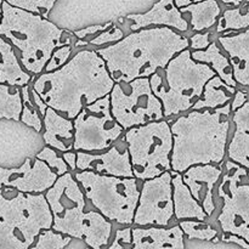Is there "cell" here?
<instances>
[{"mask_svg": "<svg viewBox=\"0 0 249 249\" xmlns=\"http://www.w3.org/2000/svg\"><path fill=\"white\" fill-rule=\"evenodd\" d=\"M114 83L102 56L84 48L58 70L34 77L32 87L49 107L74 119L87 105L108 95Z\"/></svg>", "mask_w": 249, "mask_h": 249, "instance_id": "cell-1", "label": "cell"}, {"mask_svg": "<svg viewBox=\"0 0 249 249\" xmlns=\"http://www.w3.org/2000/svg\"><path fill=\"white\" fill-rule=\"evenodd\" d=\"M173 133L172 170L196 164H223L232 130L231 102L218 108L191 109L169 119Z\"/></svg>", "mask_w": 249, "mask_h": 249, "instance_id": "cell-2", "label": "cell"}, {"mask_svg": "<svg viewBox=\"0 0 249 249\" xmlns=\"http://www.w3.org/2000/svg\"><path fill=\"white\" fill-rule=\"evenodd\" d=\"M190 48V39L170 27H146L131 31L111 45L96 49L116 83L150 78L167 67L180 51Z\"/></svg>", "mask_w": 249, "mask_h": 249, "instance_id": "cell-3", "label": "cell"}, {"mask_svg": "<svg viewBox=\"0 0 249 249\" xmlns=\"http://www.w3.org/2000/svg\"><path fill=\"white\" fill-rule=\"evenodd\" d=\"M0 36L10 41L18 53L22 66L34 77L41 74L58 46H74L73 32L60 28L48 17L2 1Z\"/></svg>", "mask_w": 249, "mask_h": 249, "instance_id": "cell-4", "label": "cell"}, {"mask_svg": "<svg viewBox=\"0 0 249 249\" xmlns=\"http://www.w3.org/2000/svg\"><path fill=\"white\" fill-rule=\"evenodd\" d=\"M45 197L53 213V229L83 241L90 248L108 247L113 223L92 206L90 208V202L74 173L68 172L58 177L45 192Z\"/></svg>", "mask_w": 249, "mask_h": 249, "instance_id": "cell-5", "label": "cell"}, {"mask_svg": "<svg viewBox=\"0 0 249 249\" xmlns=\"http://www.w3.org/2000/svg\"><path fill=\"white\" fill-rule=\"evenodd\" d=\"M216 73L204 62L194 60L191 49L180 51L167 67L150 77L151 88L162 101L164 118L191 111L203 94L204 85Z\"/></svg>", "mask_w": 249, "mask_h": 249, "instance_id": "cell-6", "label": "cell"}, {"mask_svg": "<svg viewBox=\"0 0 249 249\" xmlns=\"http://www.w3.org/2000/svg\"><path fill=\"white\" fill-rule=\"evenodd\" d=\"M0 189V248L28 249L39 233L53 228V213L45 194L14 196Z\"/></svg>", "mask_w": 249, "mask_h": 249, "instance_id": "cell-7", "label": "cell"}, {"mask_svg": "<svg viewBox=\"0 0 249 249\" xmlns=\"http://www.w3.org/2000/svg\"><path fill=\"white\" fill-rule=\"evenodd\" d=\"M74 177L90 204L105 218L118 225L133 226L140 197V180L91 170H77Z\"/></svg>", "mask_w": 249, "mask_h": 249, "instance_id": "cell-8", "label": "cell"}, {"mask_svg": "<svg viewBox=\"0 0 249 249\" xmlns=\"http://www.w3.org/2000/svg\"><path fill=\"white\" fill-rule=\"evenodd\" d=\"M134 175L140 181L172 170L173 133L169 119L148 122L124 131Z\"/></svg>", "mask_w": 249, "mask_h": 249, "instance_id": "cell-9", "label": "cell"}, {"mask_svg": "<svg viewBox=\"0 0 249 249\" xmlns=\"http://www.w3.org/2000/svg\"><path fill=\"white\" fill-rule=\"evenodd\" d=\"M215 198L219 211L215 223L221 232L237 235L249 242L248 169L226 158Z\"/></svg>", "mask_w": 249, "mask_h": 249, "instance_id": "cell-10", "label": "cell"}, {"mask_svg": "<svg viewBox=\"0 0 249 249\" xmlns=\"http://www.w3.org/2000/svg\"><path fill=\"white\" fill-rule=\"evenodd\" d=\"M109 100L112 114L125 130L164 119L162 101L153 92L147 77L114 83Z\"/></svg>", "mask_w": 249, "mask_h": 249, "instance_id": "cell-11", "label": "cell"}, {"mask_svg": "<svg viewBox=\"0 0 249 249\" xmlns=\"http://www.w3.org/2000/svg\"><path fill=\"white\" fill-rule=\"evenodd\" d=\"M74 150L101 152L123 138L125 129L111 111L109 94L87 105L73 119Z\"/></svg>", "mask_w": 249, "mask_h": 249, "instance_id": "cell-12", "label": "cell"}, {"mask_svg": "<svg viewBox=\"0 0 249 249\" xmlns=\"http://www.w3.org/2000/svg\"><path fill=\"white\" fill-rule=\"evenodd\" d=\"M174 216L172 170L141 181L134 226H169Z\"/></svg>", "mask_w": 249, "mask_h": 249, "instance_id": "cell-13", "label": "cell"}, {"mask_svg": "<svg viewBox=\"0 0 249 249\" xmlns=\"http://www.w3.org/2000/svg\"><path fill=\"white\" fill-rule=\"evenodd\" d=\"M58 175L44 160L27 157L19 167H0V189H14L24 194H45Z\"/></svg>", "mask_w": 249, "mask_h": 249, "instance_id": "cell-14", "label": "cell"}, {"mask_svg": "<svg viewBox=\"0 0 249 249\" xmlns=\"http://www.w3.org/2000/svg\"><path fill=\"white\" fill-rule=\"evenodd\" d=\"M77 152V170H91L99 174L121 178L135 177L125 141L124 143L117 141L111 147L101 152Z\"/></svg>", "mask_w": 249, "mask_h": 249, "instance_id": "cell-15", "label": "cell"}, {"mask_svg": "<svg viewBox=\"0 0 249 249\" xmlns=\"http://www.w3.org/2000/svg\"><path fill=\"white\" fill-rule=\"evenodd\" d=\"M224 173L223 164H196L185 170L182 174L185 184L191 190L195 198L201 203L209 218H213L216 208L215 190Z\"/></svg>", "mask_w": 249, "mask_h": 249, "instance_id": "cell-16", "label": "cell"}, {"mask_svg": "<svg viewBox=\"0 0 249 249\" xmlns=\"http://www.w3.org/2000/svg\"><path fill=\"white\" fill-rule=\"evenodd\" d=\"M126 22L130 31H138L146 27H170L182 34L191 32L189 22L174 0H158L148 11L128 15Z\"/></svg>", "mask_w": 249, "mask_h": 249, "instance_id": "cell-17", "label": "cell"}, {"mask_svg": "<svg viewBox=\"0 0 249 249\" xmlns=\"http://www.w3.org/2000/svg\"><path fill=\"white\" fill-rule=\"evenodd\" d=\"M185 233L179 223L169 226H134L133 248H185Z\"/></svg>", "mask_w": 249, "mask_h": 249, "instance_id": "cell-18", "label": "cell"}, {"mask_svg": "<svg viewBox=\"0 0 249 249\" xmlns=\"http://www.w3.org/2000/svg\"><path fill=\"white\" fill-rule=\"evenodd\" d=\"M216 40L230 57L238 87L249 88V28L219 34Z\"/></svg>", "mask_w": 249, "mask_h": 249, "instance_id": "cell-19", "label": "cell"}, {"mask_svg": "<svg viewBox=\"0 0 249 249\" xmlns=\"http://www.w3.org/2000/svg\"><path fill=\"white\" fill-rule=\"evenodd\" d=\"M44 128L41 139L45 145L60 152L74 150V124L73 119L56 109L48 107L43 118Z\"/></svg>", "mask_w": 249, "mask_h": 249, "instance_id": "cell-20", "label": "cell"}, {"mask_svg": "<svg viewBox=\"0 0 249 249\" xmlns=\"http://www.w3.org/2000/svg\"><path fill=\"white\" fill-rule=\"evenodd\" d=\"M228 160L249 170V88L247 101L232 111V130L228 146Z\"/></svg>", "mask_w": 249, "mask_h": 249, "instance_id": "cell-21", "label": "cell"}, {"mask_svg": "<svg viewBox=\"0 0 249 249\" xmlns=\"http://www.w3.org/2000/svg\"><path fill=\"white\" fill-rule=\"evenodd\" d=\"M173 174V199H174V216L175 220H186V219H198L206 220L209 215L203 207L195 198L191 190L189 189L182 179V174L172 170Z\"/></svg>", "mask_w": 249, "mask_h": 249, "instance_id": "cell-22", "label": "cell"}, {"mask_svg": "<svg viewBox=\"0 0 249 249\" xmlns=\"http://www.w3.org/2000/svg\"><path fill=\"white\" fill-rule=\"evenodd\" d=\"M33 78L22 66L14 45L0 36V83L22 88L32 83Z\"/></svg>", "mask_w": 249, "mask_h": 249, "instance_id": "cell-23", "label": "cell"}, {"mask_svg": "<svg viewBox=\"0 0 249 249\" xmlns=\"http://www.w3.org/2000/svg\"><path fill=\"white\" fill-rule=\"evenodd\" d=\"M189 22L191 32H204L215 28L219 17L223 14V5L218 0H203L180 7Z\"/></svg>", "mask_w": 249, "mask_h": 249, "instance_id": "cell-24", "label": "cell"}, {"mask_svg": "<svg viewBox=\"0 0 249 249\" xmlns=\"http://www.w3.org/2000/svg\"><path fill=\"white\" fill-rule=\"evenodd\" d=\"M191 55L194 60L198 62H204L213 68L214 72L221 78L225 83H228L231 87L238 88L237 82L233 77L232 65L229 55L218 43V40L212 41L211 45L204 50H191Z\"/></svg>", "mask_w": 249, "mask_h": 249, "instance_id": "cell-25", "label": "cell"}, {"mask_svg": "<svg viewBox=\"0 0 249 249\" xmlns=\"http://www.w3.org/2000/svg\"><path fill=\"white\" fill-rule=\"evenodd\" d=\"M236 90L237 88L231 87L228 83L224 82L218 74H215L204 85L203 94L194 105L192 109L218 108V107L224 106L232 101Z\"/></svg>", "mask_w": 249, "mask_h": 249, "instance_id": "cell-26", "label": "cell"}, {"mask_svg": "<svg viewBox=\"0 0 249 249\" xmlns=\"http://www.w3.org/2000/svg\"><path fill=\"white\" fill-rule=\"evenodd\" d=\"M249 28V0L238 6H230L223 10L215 26L216 34L237 32Z\"/></svg>", "mask_w": 249, "mask_h": 249, "instance_id": "cell-27", "label": "cell"}, {"mask_svg": "<svg viewBox=\"0 0 249 249\" xmlns=\"http://www.w3.org/2000/svg\"><path fill=\"white\" fill-rule=\"evenodd\" d=\"M23 101L21 87L0 83V119L21 121Z\"/></svg>", "mask_w": 249, "mask_h": 249, "instance_id": "cell-28", "label": "cell"}, {"mask_svg": "<svg viewBox=\"0 0 249 249\" xmlns=\"http://www.w3.org/2000/svg\"><path fill=\"white\" fill-rule=\"evenodd\" d=\"M178 223L189 240L206 241V242L220 241V228L216 223L211 221V218L206 219V220L186 219V220H180Z\"/></svg>", "mask_w": 249, "mask_h": 249, "instance_id": "cell-29", "label": "cell"}, {"mask_svg": "<svg viewBox=\"0 0 249 249\" xmlns=\"http://www.w3.org/2000/svg\"><path fill=\"white\" fill-rule=\"evenodd\" d=\"M125 33H124L123 28L119 26H117L116 22L112 24L111 27H108L105 31L100 32L99 34L96 36H91V38L88 39H77L74 43V48L75 49H99V48H104V46L111 45V44L117 43L121 39L124 38Z\"/></svg>", "mask_w": 249, "mask_h": 249, "instance_id": "cell-30", "label": "cell"}, {"mask_svg": "<svg viewBox=\"0 0 249 249\" xmlns=\"http://www.w3.org/2000/svg\"><path fill=\"white\" fill-rule=\"evenodd\" d=\"M22 90V101H23V108L21 114V123L28 128L33 129L36 133H41L44 128L43 116L39 109L36 108L31 94V83L21 88Z\"/></svg>", "mask_w": 249, "mask_h": 249, "instance_id": "cell-31", "label": "cell"}, {"mask_svg": "<svg viewBox=\"0 0 249 249\" xmlns=\"http://www.w3.org/2000/svg\"><path fill=\"white\" fill-rule=\"evenodd\" d=\"M73 240H74V238L71 237V236L60 232V231H56L55 229L50 228V229H45V230H43L40 233H39L36 242H34V245L32 246V248L62 249V248L68 247Z\"/></svg>", "mask_w": 249, "mask_h": 249, "instance_id": "cell-32", "label": "cell"}, {"mask_svg": "<svg viewBox=\"0 0 249 249\" xmlns=\"http://www.w3.org/2000/svg\"><path fill=\"white\" fill-rule=\"evenodd\" d=\"M36 157L44 160V162H45L46 164L58 175V177L71 172L67 162L63 160L62 152L57 151L56 148L45 145L43 148H40L39 152H36Z\"/></svg>", "mask_w": 249, "mask_h": 249, "instance_id": "cell-33", "label": "cell"}, {"mask_svg": "<svg viewBox=\"0 0 249 249\" xmlns=\"http://www.w3.org/2000/svg\"><path fill=\"white\" fill-rule=\"evenodd\" d=\"M4 1L9 2L14 6L48 17L57 0H4Z\"/></svg>", "mask_w": 249, "mask_h": 249, "instance_id": "cell-34", "label": "cell"}, {"mask_svg": "<svg viewBox=\"0 0 249 249\" xmlns=\"http://www.w3.org/2000/svg\"><path fill=\"white\" fill-rule=\"evenodd\" d=\"M72 55L73 45L67 44V45L58 46L57 49H55V51H53V55H51L50 60L46 63L44 72H53V71L58 70V68L62 67L65 63H67V61L72 57Z\"/></svg>", "mask_w": 249, "mask_h": 249, "instance_id": "cell-35", "label": "cell"}, {"mask_svg": "<svg viewBox=\"0 0 249 249\" xmlns=\"http://www.w3.org/2000/svg\"><path fill=\"white\" fill-rule=\"evenodd\" d=\"M218 36L215 28L209 29L204 32H195L192 36H189L190 39V49L192 51L195 50H204L211 45L212 41H214Z\"/></svg>", "mask_w": 249, "mask_h": 249, "instance_id": "cell-36", "label": "cell"}, {"mask_svg": "<svg viewBox=\"0 0 249 249\" xmlns=\"http://www.w3.org/2000/svg\"><path fill=\"white\" fill-rule=\"evenodd\" d=\"M111 249L133 248V226H124L123 229H117L113 240L108 245Z\"/></svg>", "mask_w": 249, "mask_h": 249, "instance_id": "cell-37", "label": "cell"}, {"mask_svg": "<svg viewBox=\"0 0 249 249\" xmlns=\"http://www.w3.org/2000/svg\"><path fill=\"white\" fill-rule=\"evenodd\" d=\"M114 22H107V23H102V24H92V26H87L82 29H78V31H74L75 38L77 39H88L91 38V36H96L99 34L100 32L105 31L108 27H111Z\"/></svg>", "mask_w": 249, "mask_h": 249, "instance_id": "cell-38", "label": "cell"}, {"mask_svg": "<svg viewBox=\"0 0 249 249\" xmlns=\"http://www.w3.org/2000/svg\"><path fill=\"white\" fill-rule=\"evenodd\" d=\"M63 160L67 162L68 167H70V170L72 173L77 172V158H78V152L75 150L66 151V152H62Z\"/></svg>", "mask_w": 249, "mask_h": 249, "instance_id": "cell-39", "label": "cell"}, {"mask_svg": "<svg viewBox=\"0 0 249 249\" xmlns=\"http://www.w3.org/2000/svg\"><path fill=\"white\" fill-rule=\"evenodd\" d=\"M221 5L226 7H230V6H238L241 5L242 2H245L246 0H218Z\"/></svg>", "mask_w": 249, "mask_h": 249, "instance_id": "cell-40", "label": "cell"}, {"mask_svg": "<svg viewBox=\"0 0 249 249\" xmlns=\"http://www.w3.org/2000/svg\"><path fill=\"white\" fill-rule=\"evenodd\" d=\"M175 4H177L178 7H184L187 6V5H191L194 2H198V1H203V0H174Z\"/></svg>", "mask_w": 249, "mask_h": 249, "instance_id": "cell-41", "label": "cell"}, {"mask_svg": "<svg viewBox=\"0 0 249 249\" xmlns=\"http://www.w3.org/2000/svg\"><path fill=\"white\" fill-rule=\"evenodd\" d=\"M2 1H4V0H0V22H1L2 18Z\"/></svg>", "mask_w": 249, "mask_h": 249, "instance_id": "cell-42", "label": "cell"}, {"mask_svg": "<svg viewBox=\"0 0 249 249\" xmlns=\"http://www.w3.org/2000/svg\"><path fill=\"white\" fill-rule=\"evenodd\" d=\"M248 175H249V170H248Z\"/></svg>", "mask_w": 249, "mask_h": 249, "instance_id": "cell-43", "label": "cell"}]
</instances>
